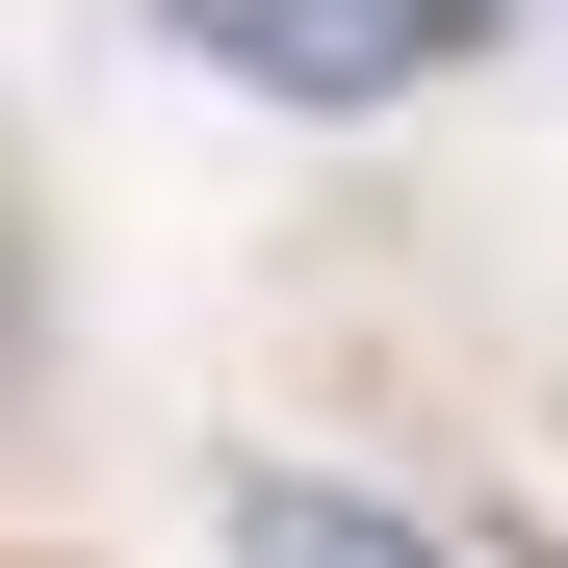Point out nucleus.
<instances>
[{
    "mask_svg": "<svg viewBox=\"0 0 568 568\" xmlns=\"http://www.w3.org/2000/svg\"><path fill=\"white\" fill-rule=\"evenodd\" d=\"M207 78H258L284 130H388V104H439L465 52H491V0H155Z\"/></svg>",
    "mask_w": 568,
    "mask_h": 568,
    "instance_id": "nucleus-1",
    "label": "nucleus"
},
{
    "mask_svg": "<svg viewBox=\"0 0 568 568\" xmlns=\"http://www.w3.org/2000/svg\"><path fill=\"white\" fill-rule=\"evenodd\" d=\"M233 568H465V542L388 517V491H336V465H233Z\"/></svg>",
    "mask_w": 568,
    "mask_h": 568,
    "instance_id": "nucleus-2",
    "label": "nucleus"
}]
</instances>
